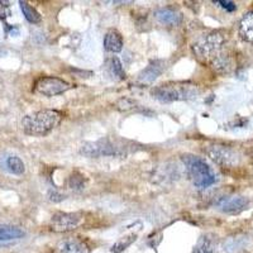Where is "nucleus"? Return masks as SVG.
<instances>
[{"mask_svg":"<svg viewBox=\"0 0 253 253\" xmlns=\"http://www.w3.org/2000/svg\"><path fill=\"white\" fill-rule=\"evenodd\" d=\"M19 6L22 13H23L24 18L28 20L29 23H40L41 19H42V18H41V14L31 5V4H28L27 1H19Z\"/></svg>","mask_w":253,"mask_h":253,"instance_id":"nucleus-17","label":"nucleus"},{"mask_svg":"<svg viewBox=\"0 0 253 253\" xmlns=\"http://www.w3.org/2000/svg\"><path fill=\"white\" fill-rule=\"evenodd\" d=\"M225 40L221 33L213 32L209 35H204L193 44V51L198 58L204 62L211 63L219 55H221V48Z\"/></svg>","mask_w":253,"mask_h":253,"instance_id":"nucleus-4","label":"nucleus"},{"mask_svg":"<svg viewBox=\"0 0 253 253\" xmlns=\"http://www.w3.org/2000/svg\"><path fill=\"white\" fill-rule=\"evenodd\" d=\"M248 199L245 196H229V198L221 199L218 203V208L227 214H238L247 209Z\"/></svg>","mask_w":253,"mask_h":253,"instance_id":"nucleus-9","label":"nucleus"},{"mask_svg":"<svg viewBox=\"0 0 253 253\" xmlns=\"http://www.w3.org/2000/svg\"><path fill=\"white\" fill-rule=\"evenodd\" d=\"M214 4H218L219 6H221L223 9H225L227 12H234L237 10V5L233 1H227V0H218V1H214Z\"/></svg>","mask_w":253,"mask_h":253,"instance_id":"nucleus-23","label":"nucleus"},{"mask_svg":"<svg viewBox=\"0 0 253 253\" xmlns=\"http://www.w3.org/2000/svg\"><path fill=\"white\" fill-rule=\"evenodd\" d=\"M194 253H215L211 248V246L209 245V242H202L198 247L194 250Z\"/></svg>","mask_w":253,"mask_h":253,"instance_id":"nucleus-22","label":"nucleus"},{"mask_svg":"<svg viewBox=\"0 0 253 253\" xmlns=\"http://www.w3.org/2000/svg\"><path fill=\"white\" fill-rule=\"evenodd\" d=\"M109 69L112 71V74L114 76H117L118 79H124L126 78V71L123 69V65H122L121 60L118 57H112L109 61Z\"/></svg>","mask_w":253,"mask_h":253,"instance_id":"nucleus-20","label":"nucleus"},{"mask_svg":"<svg viewBox=\"0 0 253 253\" xmlns=\"http://www.w3.org/2000/svg\"><path fill=\"white\" fill-rule=\"evenodd\" d=\"M84 220L83 213H65V211H57L52 215L49 227L53 232L57 233H65L75 230L81 225Z\"/></svg>","mask_w":253,"mask_h":253,"instance_id":"nucleus-7","label":"nucleus"},{"mask_svg":"<svg viewBox=\"0 0 253 253\" xmlns=\"http://www.w3.org/2000/svg\"><path fill=\"white\" fill-rule=\"evenodd\" d=\"M135 239H137V234H135V233L129 234V236L122 237V238H119L118 241L115 242L114 245H113V247L110 248V252H112V253L123 252V251L126 250V248L129 247L132 243H134Z\"/></svg>","mask_w":253,"mask_h":253,"instance_id":"nucleus-18","label":"nucleus"},{"mask_svg":"<svg viewBox=\"0 0 253 253\" xmlns=\"http://www.w3.org/2000/svg\"><path fill=\"white\" fill-rule=\"evenodd\" d=\"M182 161L186 166L187 173L193 184L199 189H207L215 184L216 176L211 167L202 157L194 155H184Z\"/></svg>","mask_w":253,"mask_h":253,"instance_id":"nucleus-2","label":"nucleus"},{"mask_svg":"<svg viewBox=\"0 0 253 253\" xmlns=\"http://www.w3.org/2000/svg\"><path fill=\"white\" fill-rule=\"evenodd\" d=\"M198 89L191 84H165L151 90V95L162 103H171L176 100H187L198 95Z\"/></svg>","mask_w":253,"mask_h":253,"instance_id":"nucleus-3","label":"nucleus"},{"mask_svg":"<svg viewBox=\"0 0 253 253\" xmlns=\"http://www.w3.org/2000/svg\"><path fill=\"white\" fill-rule=\"evenodd\" d=\"M155 17L161 24L170 27H176L178 24H181L182 22L181 13L173 8H169V6L158 8L155 12Z\"/></svg>","mask_w":253,"mask_h":253,"instance_id":"nucleus-10","label":"nucleus"},{"mask_svg":"<svg viewBox=\"0 0 253 253\" xmlns=\"http://www.w3.org/2000/svg\"><path fill=\"white\" fill-rule=\"evenodd\" d=\"M4 166H5V170L13 175H23L26 171L24 162L15 155L6 156L4 160Z\"/></svg>","mask_w":253,"mask_h":253,"instance_id":"nucleus-15","label":"nucleus"},{"mask_svg":"<svg viewBox=\"0 0 253 253\" xmlns=\"http://www.w3.org/2000/svg\"><path fill=\"white\" fill-rule=\"evenodd\" d=\"M208 157L221 167H236L241 161V156L236 150L228 146L214 144L207 148Z\"/></svg>","mask_w":253,"mask_h":253,"instance_id":"nucleus-6","label":"nucleus"},{"mask_svg":"<svg viewBox=\"0 0 253 253\" xmlns=\"http://www.w3.org/2000/svg\"><path fill=\"white\" fill-rule=\"evenodd\" d=\"M85 242L76 237H69L60 241L56 246V253H86Z\"/></svg>","mask_w":253,"mask_h":253,"instance_id":"nucleus-11","label":"nucleus"},{"mask_svg":"<svg viewBox=\"0 0 253 253\" xmlns=\"http://www.w3.org/2000/svg\"><path fill=\"white\" fill-rule=\"evenodd\" d=\"M62 121V113L44 109L26 115L22 121L23 132L33 137H42L53 130Z\"/></svg>","mask_w":253,"mask_h":253,"instance_id":"nucleus-1","label":"nucleus"},{"mask_svg":"<svg viewBox=\"0 0 253 253\" xmlns=\"http://www.w3.org/2000/svg\"><path fill=\"white\" fill-rule=\"evenodd\" d=\"M104 48L109 52H121L123 48V38L121 33L114 29L109 31L104 37Z\"/></svg>","mask_w":253,"mask_h":253,"instance_id":"nucleus-13","label":"nucleus"},{"mask_svg":"<svg viewBox=\"0 0 253 253\" xmlns=\"http://www.w3.org/2000/svg\"><path fill=\"white\" fill-rule=\"evenodd\" d=\"M239 35L247 42H253V12L242 18L239 24Z\"/></svg>","mask_w":253,"mask_h":253,"instance_id":"nucleus-16","label":"nucleus"},{"mask_svg":"<svg viewBox=\"0 0 253 253\" xmlns=\"http://www.w3.org/2000/svg\"><path fill=\"white\" fill-rule=\"evenodd\" d=\"M165 70V62L161 60L151 61L146 69L142 70L138 75V80L143 84H151L161 76V74Z\"/></svg>","mask_w":253,"mask_h":253,"instance_id":"nucleus-12","label":"nucleus"},{"mask_svg":"<svg viewBox=\"0 0 253 253\" xmlns=\"http://www.w3.org/2000/svg\"><path fill=\"white\" fill-rule=\"evenodd\" d=\"M24 236H26V232L22 228L0 224V241H14V239L23 238Z\"/></svg>","mask_w":253,"mask_h":253,"instance_id":"nucleus-14","label":"nucleus"},{"mask_svg":"<svg viewBox=\"0 0 253 253\" xmlns=\"http://www.w3.org/2000/svg\"><path fill=\"white\" fill-rule=\"evenodd\" d=\"M63 198L62 195H60V194L57 193H49V200H52V202H61Z\"/></svg>","mask_w":253,"mask_h":253,"instance_id":"nucleus-24","label":"nucleus"},{"mask_svg":"<svg viewBox=\"0 0 253 253\" xmlns=\"http://www.w3.org/2000/svg\"><path fill=\"white\" fill-rule=\"evenodd\" d=\"M70 89H72L71 84L53 76L40 78L35 84V91L43 96H55V95L63 94Z\"/></svg>","mask_w":253,"mask_h":253,"instance_id":"nucleus-8","label":"nucleus"},{"mask_svg":"<svg viewBox=\"0 0 253 253\" xmlns=\"http://www.w3.org/2000/svg\"><path fill=\"white\" fill-rule=\"evenodd\" d=\"M134 105H135V103L133 100L123 98V99H121V100H118V103H117V109L123 112V110L132 109V108H134Z\"/></svg>","mask_w":253,"mask_h":253,"instance_id":"nucleus-21","label":"nucleus"},{"mask_svg":"<svg viewBox=\"0 0 253 253\" xmlns=\"http://www.w3.org/2000/svg\"><path fill=\"white\" fill-rule=\"evenodd\" d=\"M85 181H86L85 176L75 171L69 177V187L72 190H76V191H80V190L85 189Z\"/></svg>","mask_w":253,"mask_h":253,"instance_id":"nucleus-19","label":"nucleus"},{"mask_svg":"<svg viewBox=\"0 0 253 253\" xmlns=\"http://www.w3.org/2000/svg\"><path fill=\"white\" fill-rule=\"evenodd\" d=\"M80 153L86 157H117L126 155V147L109 138L85 143L80 148Z\"/></svg>","mask_w":253,"mask_h":253,"instance_id":"nucleus-5","label":"nucleus"}]
</instances>
